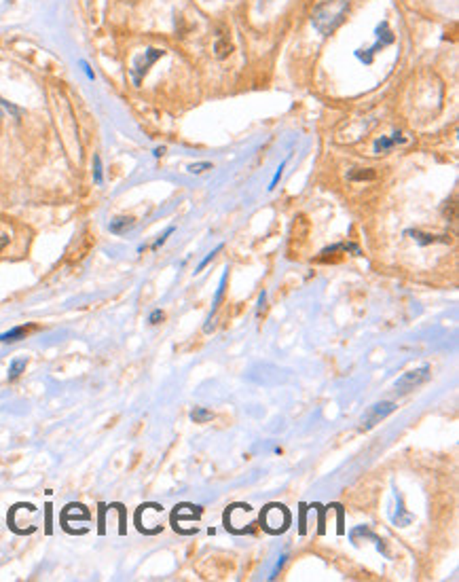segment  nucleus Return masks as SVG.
I'll list each match as a JSON object with an SVG mask.
<instances>
[{"mask_svg":"<svg viewBox=\"0 0 459 582\" xmlns=\"http://www.w3.org/2000/svg\"><path fill=\"white\" fill-rule=\"evenodd\" d=\"M347 11H349V3L347 0H328V3L320 5L313 13V28L328 36L332 34L347 18Z\"/></svg>","mask_w":459,"mask_h":582,"instance_id":"1","label":"nucleus"},{"mask_svg":"<svg viewBox=\"0 0 459 582\" xmlns=\"http://www.w3.org/2000/svg\"><path fill=\"white\" fill-rule=\"evenodd\" d=\"M428 379H430V366H421V368L409 370L402 377H398L394 381V387H396V392H411L421 383H425Z\"/></svg>","mask_w":459,"mask_h":582,"instance_id":"2","label":"nucleus"},{"mask_svg":"<svg viewBox=\"0 0 459 582\" xmlns=\"http://www.w3.org/2000/svg\"><path fill=\"white\" fill-rule=\"evenodd\" d=\"M394 411H396V403H377V405H373L369 411L362 415V430L375 428L381 420H386Z\"/></svg>","mask_w":459,"mask_h":582,"instance_id":"3","label":"nucleus"},{"mask_svg":"<svg viewBox=\"0 0 459 582\" xmlns=\"http://www.w3.org/2000/svg\"><path fill=\"white\" fill-rule=\"evenodd\" d=\"M26 333H28V328H26V326H15V328H11V331H7V333L0 335V343H13V341H20V339H24V337H26Z\"/></svg>","mask_w":459,"mask_h":582,"instance_id":"4","label":"nucleus"},{"mask_svg":"<svg viewBox=\"0 0 459 582\" xmlns=\"http://www.w3.org/2000/svg\"><path fill=\"white\" fill-rule=\"evenodd\" d=\"M26 364H28V358H15V360L11 362V366H9V379H11V381L17 379V377L24 373Z\"/></svg>","mask_w":459,"mask_h":582,"instance_id":"5","label":"nucleus"},{"mask_svg":"<svg viewBox=\"0 0 459 582\" xmlns=\"http://www.w3.org/2000/svg\"><path fill=\"white\" fill-rule=\"evenodd\" d=\"M404 138H400V134H394V138L392 140H388V138H381V140H377V144H375V151L377 153H386V151H390L396 142H402Z\"/></svg>","mask_w":459,"mask_h":582,"instance_id":"6","label":"nucleus"},{"mask_svg":"<svg viewBox=\"0 0 459 582\" xmlns=\"http://www.w3.org/2000/svg\"><path fill=\"white\" fill-rule=\"evenodd\" d=\"M132 227H134V219H117V221L111 223V231L113 233H125Z\"/></svg>","mask_w":459,"mask_h":582,"instance_id":"7","label":"nucleus"},{"mask_svg":"<svg viewBox=\"0 0 459 582\" xmlns=\"http://www.w3.org/2000/svg\"><path fill=\"white\" fill-rule=\"evenodd\" d=\"M191 420L195 422V424H204V422H210L212 420V413L208 411V409H195L193 413H191Z\"/></svg>","mask_w":459,"mask_h":582,"instance_id":"8","label":"nucleus"},{"mask_svg":"<svg viewBox=\"0 0 459 582\" xmlns=\"http://www.w3.org/2000/svg\"><path fill=\"white\" fill-rule=\"evenodd\" d=\"M409 235H413L421 246H428V244H434V242H436L434 235H425V233H419V231H409Z\"/></svg>","mask_w":459,"mask_h":582,"instance_id":"9","label":"nucleus"},{"mask_svg":"<svg viewBox=\"0 0 459 582\" xmlns=\"http://www.w3.org/2000/svg\"><path fill=\"white\" fill-rule=\"evenodd\" d=\"M220 250H223V244H220V246H216V250H212V252H210V254H208V256H206V258L202 261V265H199L197 269L202 271V269H204V267H206V265H208V263H210V261H212V258L216 256V252H220Z\"/></svg>","mask_w":459,"mask_h":582,"instance_id":"10","label":"nucleus"},{"mask_svg":"<svg viewBox=\"0 0 459 582\" xmlns=\"http://www.w3.org/2000/svg\"><path fill=\"white\" fill-rule=\"evenodd\" d=\"M163 318H165V316H163V312H161V310H157V312H153V314L148 316V322H150V324H159Z\"/></svg>","mask_w":459,"mask_h":582,"instance_id":"11","label":"nucleus"},{"mask_svg":"<svg viewBox=\"0 0 459 582\" xmlns=\"http://www.w3.org/2000/svg\"><path fill=\"white\" fill-rule=\"evenodd\" d=\"M171 233H174V227H169V229H167V231H165V233H163V235H161V237H159L157 242H155V246H153V248H159L161 244H165V240H167V237H169Z\"/></svg>","mask_w":459,"mask_h":582,"instance_id":"12","label":"nucleus"},{"mask_svg":"<svg viewBox=\"0 0 459 582\" xmlns=\"http://www.w3.org/2000/svg\"><path fill=\"white\" fill-rule=\"evenodd\" d=\"M282 169H284V163L278 167V172H275V176H273V180H271V184H269V188H275V184H278V180L282 178Z\"/></svg>","mask_w":459,"mask_h":582,"instance_id":"13","label":"nucleus"},{"mask_svg":"<svg viewBox=\"0 0 459 582\" xmlns=\"http://www.w3.org/2000/svg\"><path fill=\"white\" fill-rule=\"evenodd\" d=\"M212 165L210 163H197V165H191L189 169L193 172V174H199V172H204V169H210Z\"/></svg>","mask_w":459,"mask_h":582,"instance_id":"14","label":"nucleus"},{"mask_svg":"<svg viewBox=\"0 0 459 582\" xmlns=\"http://www.w3.org/2000/svg\"><path fill=\"white\" fill-rule=\"evenodd\" d=\"M96 182H102V169H100V159L96 157Z\"/></svg>","mask_w":459,"mask_h":582,"instance_id":"15","label":"nucleus"},{"mask_svg":"<svg viewBox=\"0 0 459 582\" xmlns=\"http://www.w3.org/2000/svg\"><path fill=\"white\" fill-rule=\"evenodd\" d=\"M351 178H375L373 172H364V174H351Z\"/></svg>","mask_w":459,"mask_h":582,"instance_id":"16","label":"nucleus"}]
</instances>
